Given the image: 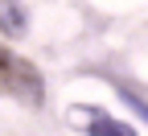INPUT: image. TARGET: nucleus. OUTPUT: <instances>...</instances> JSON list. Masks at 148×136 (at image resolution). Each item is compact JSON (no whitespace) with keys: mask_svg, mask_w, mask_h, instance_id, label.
<instances>
[{"mask_svg":"<svg viewBox=\"0 0 148 136\" xmlns=\"http://www.w3.org/2000/svg\"><path fill=\"white\" fill-rule=\"evenodd\" d=\"M74 120L82 124L86 136H136V128H127L123 120H115L107 111H95V107H74Z\"/></svg>","mask_w":148,"mask_h":136,"instance_id":"2","label":"nucleus"},{"mask_svg":"<svg viewBox=\"0 0 148 136\" xmlns=\"http://www.w3.org/2000/svg\"><path fill=\"white\" fill-rule=\"evenodd\" d=\"M0 95H12V99H21L29 107H41L45 83H41V74H37L21 54L0 50Z\"/></svg>","mask_w":148,"mask_h":136,"instance_id":"1","label":"nucleus"}]
</instances>
